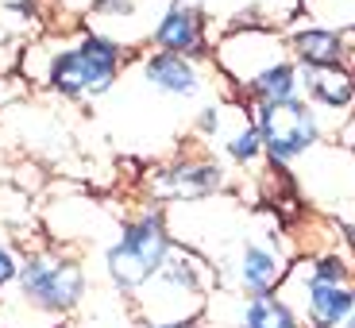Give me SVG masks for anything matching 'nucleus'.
<instances>
[{
    "instance_id": "nucleus-1",
    "label": "nucleus",
    "mask_w": 355,
    "mask_h": 328,
    "mask_svg": "<svg viewBox=\"0 0 355 328\" xmlns=\"http://www.w3.org/2000/svg\"><path fill=\"white\" fill-rule=\"evenodd\" d=\"M35 51H43V66L31 74V81H39L62 101L105 97L120 81V70L128 62V46L112 35L93 31V27L54 43V51H46V46H35Z\"/></svg>"
},
{
    "instance_id": "nucleus-2",
    "label": "nucleus",
    "mask_w": 355,
    "mask_h": 328,
    "mask_svg": "<svg viewBox=\"0 0 355 328\" xmlns=\"http://www.w3.org/2000/svg\"><path fill=\"white\" fill-rule=\"evenodd\" d=\"M12 290H16V297L4 309V317L24 313V317H46L58 325L81 309L89 293V275L78 251L51 243V248H35L19 255V275Z\"/></svg>"
},
{
    "instance_id": "nucleus-3",
    "label": "nucleus",
    "mask_w": 355,
    "mask_h": 328,
    "mask_svg": "<svg viewBox=\"0 0 355 328\" xmlns=\"http://www.w3.org/2000/svg\"><path fill=\"white\" fill-rule=\"evenodd\" d=\"M174 248L178 240L170 232V216L155 201H147L143 209L120 221L116 240L105 248V278L120 297H135L166 266Z\"/></svg>"
},
{
    "instance_id": "nucleus-4",
    "label": "nucleus",
    "mask_w": 355,
    "mask_h": 328,
    "mask_svg": "<svg viewBox=\"0 0 355 328\" xmlns=\"http://www.w3.org/2000/svg\"><path fill=\"white\" fill-rule=\"evenodd\" d=\"M216 270L197 248H174L159 275L132 297L143 325H166V320H201L209 309V290Z\"/></svg>"
},
{
    "instance_id": "nucleus-5",
    "label": "nucleus",
    "mask_w": 355,
    "mask_h": 328,
    "mask_svg": "<svg viewBox=\"0 0 355 328\" xmlns=\"http://www.w3.org/2000/svg\"><path fill=\"white\" fill-rule=\"evenodd\" d=\"M248 112L255 120L259 135H263L266 162H278V166L297 162L324 139V116L305 97L278 101V105H255Z\"/></svg>"
},
{
    "instance_id": "nucleus-6",
    "label": "nucleus",
    "mask_w": 355,
    "mask_h": 328,
    "mask_svg": "<svg viewBox=\"0 0 355 328\" xmlns=\"http://www.w3.org/2000/svg\"><path fill=\"white\" fill-rule=\"evenodd\" d=\"M213 58H216L220 78L232 81V85L243 93V89L255 78H263L270 66L286 62L290 51H286V35L278 27H266V24H259V19H251V24L232 27V31H224V35L216 39Z\"/></svg>"
},
{
    "instance_id": "nucleus-7",
    "label": "nucleus",
    "mask_w": 355,
    "mask_h": 328,
    "mask_svg": "<svg viewBox=\"0 0 355 328\" xmlns=\"http://www.w3.org/2000/svg\"><path fill=\"white\" fill-rule=\"evenodd\" d=\"M228 166H224L216 155H205V151H189V155H178V159L162 162L147 174V193L151 201H174V205H186V201H205V197H216L228 189Z\"/></svg>"
},
{
    "instance_id": "nucleus-8",
    "label": "nucleus",
    "mask_w": 355,
    "mask_h": 328,
    "mask_svg": "<svg viewBox=\"0 0 355 328\" xmlns=\"http://www.w3.org/2000/svg\"><path fill=\"white\" fill-rule=\"evenodd\" d=\"M290 275V248H286L282 228H263L255 236H243L232 263V282L240 297H259V293H278Z\"/></svg>"
},
{
    "instance_id": "nucleus-9",
    "label": "nucleus",
    "mask_w": 355,
    "mask_h": 328,
    "mask_svg": "<svg viewBox=\"0 0 355 328\" xmlns=\"http://www.w3.org/2000/svg\"><path fill=\"white\" fill-rule=\"evenodd\" d=\"M290 302V309L297 313L302 328H344L347 317L355 313V286H329V282H313L305 278L302 266H290L282 290Z\"/></svg>"
},
{
    "instance_id": "nucleus-10",
    "label": "nucleus",
    "mask_w": 355,
    "mask_h": 328,
    "mask_svg": "<svg viewBox=\"0 0 355 328\" xmlns=\"http://www.w3.org/2000/svg\"><path fill=\"white\" fill-rule=\"evenodd\" d=\"M282 35H286L290 58L302 66V70H336V66L355 70V46H352L344 27L297 19V24L286 27Z\"/></svg>"
},
{
    "instance_id": "nucleus-11",
    "label": "nucleus",
    "mask_w": 355,
    "mask_h": 328,
    "mask_svg": "<svg viewBox=\"0 0 355 328\" xmlns=\"http://www.w3.org/2000/svg\"><path fill=\"white\" fill-rule=\"evenodd\" d=\"M151 46L174 58H189V62H205L213 54V39H209V16L205 8H186V4H170L151 27Z\"/></svg>"
},
{
    "instance_id": "nucleus-12",
    "label": "nucleus",
    "mask_w": 355,
    "mask_h": 328,
    "mask_svg": "<svg viewBox=\"0 0 355 328\" xmlns=\"http://www.w3.org/2000/svg\"><path fill=\"white\" fill-rule=\"evenodd\" d=\"M139 70H143V81H147L155 93L174 97V101H193V97H201L205 89H209L201 62L174 58V54H162V51H143Z\"/></svg>"
},
{
    "instance_id": "nucleus-13",
    "label": "nucleus",
    "mask_w": 355,
    "mask_h": 328,
    "mask_svg": "<svg viewBox=\"0 0 355 328\" xmlns=\"http://www.w3.org/2000/svg\"><path fill=\"white\" fill-rule=\"evenodd\" d=\"M302 97L320 116L352 112L355 108V70H347V66H336V70H302Z\"/></svg>"
},
{
    "instance_id": "nucleus-14",
    "label": "nucleus",
    "mask_w": 355,
    "mask_h": 328,
    "mask_svg": "<svg viewBox=\"0 0 355 328\" xmlns=\"http://www.w3.org/2000/svg\"><path fill=\"white\" fill-rule=\"evenodd\" d=\"M232 328H302V320L282 293H259V297H236Z\"/></svg>"
},
{
    "instance_id": "nucleus-15",
    "label": "nucleus",
    "mask_w": 355,
    "mask_h": 328,
    "mask_svg": "<svg viewBox=\"0 0 355 328\" xmlns=\"http://www.w3.org/2000/svg\"><path fill=\"white\" fill-rule=\"evenodd\" d=\"M220 151H224V159L236 162V166H255L259 159H266L263 135H259V128H255V120H251L248 105L236 108V116H232V128H224Z\"/></svg>"
},
{
    "instance_id": "nucleus-16",
    "label": "nucleus",
    "mask_w": 355,
    "mask_h": 328,
    "mask_svg": "<svg viewBox=\"0 0 355 328\" xmlns=\"http://www.w3.org/2000/svg\"><path fill=\"white\" fill-rule=\"evenodd\" d=\"M305 270V278L313 282H329V286H355V259L340 248L313 251L305 263H297Z\"/></svg>"
},
{
    "instance_id": "nucleus-17",
    "label": "nucleus",
    "mask_w": 355,
    "mask_h": 328,
    "mask_svg": "<svg viewBox=\"0 0 355 328\" xmlns=\"http://www.w3.org/2000/svg\"><path fill=\"white\" fill-rule=\"evenodd\" d=\"M232 108H236V105H232ZM232 108L228 105H205L201 112H197V120H193V132L201 135V139H220Z\"/></svg>"
},
{
    "instance_id": "nucleus-18",
    "label": "nucleus",
    "mask_w": 355,
    "mask_h": 328,
    "mask_svg": "<svg viewBox=\"0 0 355 328\" xmlns=\"http://www.w3.org/2000/svg\"><path fill=\"white\" fill-rule=\"evenodd\" d=\"M89 16L124 24V19H135V16H139V4H135V0H93V4H89Z\"/></svg>"
},
{
    "instance_id": "nucleus-19",
    "label": "nucleus",
    "mask_w": 355,
    "mask_h": 328,
    "mask_svg": "<svg viewBox=\"0 0 355 328\" xmlns=\"http://www.w3.org/2000/svg\"><path fill=\"white\" fill-rule=\"evenodd\" d=\"M16 275H19V255L12 243H0V293H8L16 286Z\"/></svg>"
},
{
    "instance_id": "nucleus-20",
    "label": "nucleus",
    "mask_w": 355,
    "mask_h": 328,
    "mask_svg": "<svg viewBox=\"0 0 355 328\" xmlns=\"http://www.w3.org/2000/svg\"><path fill=\"white\" fill-rule=\"evenodd\" d=\"M340 243H344V251L355 259V221H344V224H340Z\"/></svg>"
},
{
    "instance_id": "nucleus-21",
    "label": "nucleus",
    "mask_w": 355,
    "mask_h": 328,
    "mask_svg": "<svg viewBox=\"0 0 355 328\" xmlns=\"http://www.w3.org/2000/svg\"><path fill=\"white\" fill-rule=\"evenodd\" d=\"M12 81H16V78H0V108H4V105H8V101L19 93V89L12 85Z\"/></svg>"
},
{
    "instance_id": "nucleus-22",
    "label": "nucleus",
    "mask_w": 355,
    "mask_h": 328,
    "mask_svg": "<svg viewBox=\"0 0 355 328\" xmlns=\"http://www.w3.org/2000/svg\"><path fill=\"white\" fill-rule=\"evenodd\" d=\"M139 328H201V320H166V325H139Z\"/></svg>"
},
{
    "instance_id": "nucleus-23",
    "label": "nucleus",
    "mask_w": 355,
    "mask_h": 328,
    "mask_svg": "<svg viewBox=\"0 0 355 328\" xmlns=\"http://www.w3.org/2000/svg\"><path fill=\"white\" fill-rule=\"evenodd\" d=\"M170 4H186V8H205L209 0H170Z\"/></svg>"
},
{
    "instance_id": "nucleus-24",
    "label": "nucleus",
    "mask_w": 355,
    "mask_h": 328,
    "mask_svg": "<svg viewBox=\"0 0 355 328\" xmlns=\"http://www.w3.org/2000/svg\"><path fill=\"white\" fill-rule=\"evenodd\" d=\"M8 46V31H4V24H0V51Z\"/></svg>"
},
{
    "instance_id": "nucleus-25",
    "label": "nucleus",
    "mask_w": 355,
    "mask_h": 328,
    "mask_svg": "<svg viewBox=\"0 0 355 328\" xmlns=\"http://www.w3.org/2000/svg\"><path fill=\"white\" fill-rule=\"evenodd\" d=\"M344 31H347V39H352V46H355V24H347Z\"/></svg>"
},
{
    "instance_id": "nucleus-26",
    "label": "nucleus",
    "mask_w": 355,
    "mask_h": 328,
    "mask_svg": "<svg viewBox=\"0 0 355 328\" xmlns=\"http://www.w3.org/2000/svg\"><path fill=\"white\" fill-rule=\"evenodd\" d=\"M344 328H355V313H352V317H347V325Z\"/></svg>"
}]
</instances>
